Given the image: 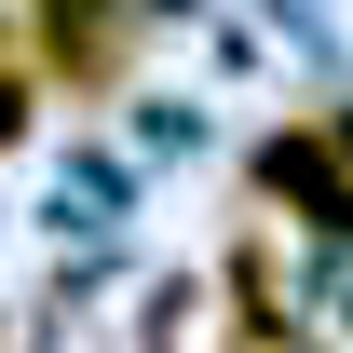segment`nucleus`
Instances as JSON below:
<instances>
[{
	"instance_id": "f257e3e1",
	"label": "nucleus",
	"mask_w": 353,
	"mask_h": 353,
	"mask_svg": "<svg viewBox=\"0 0 353 353\" xmlns=\"http://www.w3.org/2000/svg\"><path fill=\"white\" fill-rule=\"evenodd\" d=\"M14 123H28V109H14V82H0V136H14Z\"/></svg>"
}]
</instances>
